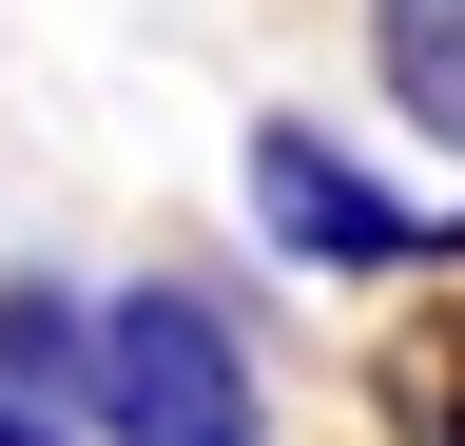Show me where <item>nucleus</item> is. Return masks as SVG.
<instances>
[{"label": "nucleus", "mask_w": 465, "mask_h": 446, "mask_svg": "<svg viewBox=\"0 0 465 446\" xmlns=\"http://www.w3.org/2000/svg\"><path fill=\"white\" fill-rule=\"evenodd\" d=\"M0 388L78 408V388H97V292H58V272H0Z\"/></svg>", "instance_id": "20e7f679"}, {"label": "nucleus", "mask_w": 465, "mask_h": 446, "mask_svg": "<svg viewBox=\"0 0 465 446\" xmlns=\"http://www.w3.org/2000/svg\"><path fill=\"white\" fill-rule=\"evenodd\" d=\"M369 408H388V446H465V311H407V330H388Z\"/></svg>", "instance_id": "39448f33"}, {"label": "nucleus", "mask_w": 465, "mask_h": 446, "mask_svg": "<svg viewBox=\"0 0 465 446\" xmlns=\"http://www.w3.org/2000/svg\"><path fill=\"white\" fill-rule=\"evenodd\" d=\"M0 446H78V427H58V408H39V388H0Z\"/></svg>", "instance_id": "423d86ee"}, {"label": "nucleus", "mask_w": 465, "mask_h": 446, "mask_svg": "<svg viewBox=\"0 0 465 446\" xmlns=\"http://www.w3.org/2000/svg\"><path fill=\"white\" fill-rule=\"evenodd\" d=\"M369 78L427 155H465V0H369Z\"/></svg>", "instance_id": "7ed1b4c3"}, {"label": "nucleus", "mask_w": 465, "mask_h": 446, "mask_svg": "<svg viewBox=\"0 0 465 446\" xmlns=\"http://www.w3.org/2000/svg\"><path fill=\"white\" fill-rule=\"evenodd\" d=\"M252 233L291 272H465V213H407L330 117H272L252 136Z\"/></svg>", "instance_id": "f03ea898"}, {"label": "nucleus", "mask_w": 465, "mask_h": 446, "mask_svg": "<svg viewBox=\"0 0 465 446\" xmlns=\"http://www.w3.org/2000/svg\"><path fill=\"white\" fill-rule=\"evenodd\" d=\"M97 446H272V388H252V350H232V311L213 292H116L97 311Z\"/></svg>", "instance_id": "f257e3e1"}]
</instances>
